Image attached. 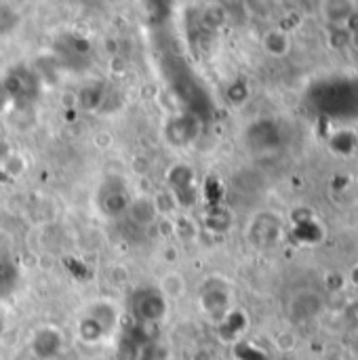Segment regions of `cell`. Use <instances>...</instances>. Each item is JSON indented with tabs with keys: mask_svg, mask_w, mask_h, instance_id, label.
I'll return each mask as SVG.
<instances>
[{
	"mask_svg": "<svg viewBox=\"0 0 358 360\" xmlns=\"http://www.w3.org/2000/svg\"><path fill=\"white\" fill-rule=\"evenodd\" d=\"M167 308H169V304H167L165 293L154 287H143V289L135 291L131 297V312L141 325L158 323L160 319H165Z\"/></svg>",
	"mask_w": 358,
	"mask_h": 360,
	"instance_id": "cell-1",
	"label": "cell"
},
{
	"mask_svg": "<svg viewBox=\"0 0 358 360\" xmlns=\"http://www.w3.org/2000/svg\"><path fill=\"white\" fill-rule=\"evenodd\" d=\"M4 91L8 99L17 103H27L38 95V76L36 72L27 68H13L4 78H2Z\"/></svg>",
	"mask_w": 358,
	"mask_h": 360,
	"instance_id": "cell-2",
	"label": "cell"
},
{
	"mask_svg": "<svg viewBox=\"0 0 358 360\" xmlns=\"http://www.w3.org/2000/svg\"><path fill=\"white\" fill-rule=\"evenodd\" d=\"M200 127H203V118H198L190 112H181L179 116H175L167 122L165 137L171 146L186 148L196 141V137L200 135Z\"/></svg>",
	"mask_w": 358,
	"mask_h": 360,
	"instance_id": "cell-3",
	"label": "cell"
},
{
	"mask_svg": "<svg viewBox=\"0 0 358 360\" xmlns=\"http://www.w3.org/2000/svg\"><path fill=\"white\" fill-rule=\"evenodd\" d=\"M131 205L129 200V190L127 186L120 181V179H108L103 186H101V192H99V209L110 215V217H116L120 215L122 211H127Z\"/></svg>",
	"mask_w": 358,
	"mask_h": 360,
	"instance_id": "cell-4",
	"label": "cell"
},
{
	"mask_svg": "<svg viewBox=\"0 0 358 360\" xmlns=\"http://www.w3.org/2000/svg\"><path fill=\"white\" fill-rule=\"evenodd\" d=\"M169 186L173 190V196L181 207H192L196 202V190H194V171L188 165H177L169 173Z\"/></svg>",
	"mask_w": 358,
	"mask_h": 360,
	"instance_id": "cell-5",
	"label": "cell"
},
{
	"mask_svg": "<svg viewBox=\"0 0 358 360\" xmlns=\"http://www.w3.org/2000/svg\"><path fill=\"white\" fill-rule=\"evenodd\" d=\"M61 348H63V338L57 329H51V327L36 331L32 340V350L40 360L55 359L61 352Z\"/></svg>",
	"mask_w": 358,
	"mask_h": 360,
	"instance_id": "cell-6",
	"label": "cell"
},
{
	"mask_svg": "<svg viewBox=\"0 0 358 360\" xmlns=\"http://www.w3.org/2000/svg\"><path fill=\"white\" fill-rule=\"evenodd\" d=\"M19 287V268L6 255H0V300L11 297Z\"/></svg>",
	"mask_w": 358,
	"mask_h": 360,
	"instance_id": "cell-7",
	"label": "cell"
},
{
	"mask_svg": "<svg viewBox=\"0 0 358 360\" xmlns=\"http://www.w3.org/2000/svg\"><path fill=\"white\" fill-rule=\"evenodd\" d=\"M129 211H131V219L137 226H150L156 219V213H158L156 200L154 198H148V196H137L129 205Z\"/></svg>",
	"mask_w": 358,
	"mask_h": 360,
	"instance_id": "cell-8",
	"label": "cell"
},
{
	"mask_svg": "<svg viewBox=\"0 0 358 360\" xmlns=\"http://www.w3.org/2000/svg\"><path fill=\"white\" fill-rule=\"evenodd\" d=\"M106 89L101 82H89L82 86L80 95H78V101H80V108L87 110V112H93L97 108L103 105V99H106Z\"/></svg>",
	"mask_w": 358,
	"mask_h": 360,
	"instance_id": "cell-9",
	"label": "cell"
},
{
	"mask_svg": "<svg viewBox=\"0 0 358 360\" xmlns=\"http://www.w3.org/2000/svg\"><path fill=\"white\" fill-rule=\"evenodd\" d=\"M226 302H228V295L222 287H213L209 285L205 291H203V308L211 314H222L226 312ZM224 316V314H222Z\"/></svg>",
	"mask_w": 358,
	"mask_h": 360,
	"instance_id": "cell-10",
	"label": "cell"
},
{
	"mask_svg": "<svg viewBox=\"0 0 358 360\" xmlns=\"http://www.w3.org/2000/svg\"><path fill=\"white\" fill-rule=\"evenodd\" d=\"M78 331H80L82 342H87V344H95V342H99L101 338H106V333H108V329L101 325V321H97L91 312L82 319Z\"/></svg>",
	"mask_w": 358,
	"mask_h": 360,
	"instance_id": "cell-11",
	"label": "cell"
},
{
	"mask_svg": "<svg viewBox=\"0 0 358 360\" xmlns=\"http://www.w3.org/2000/svg\"><path fill=\"white\" fill-rule=\"evenodd\" d=\"M19 19L21 17L15 8H11L8 4H0V36H6L8 32H13Z\"/></svg>",
	"mask_w": 358,
	"mask_h": 360,
	"instance_id": "cell-12",
	"label": "cell"
},
{
	"mask_svg": "<svg viewBox=\"0 0 358 360\" xmlns=\"http://www.w3.org/2000/svg\"><path fill=\"white\" fill-rule=\"evenodd\" d=\"M169 359V352L165 346L160 344H154V342H148L146 346L139 348V360H167Z\"/></svg>",
	"mask_w": 358,
	"mask_h": 360,
	"instance_id": "cell-13",
	"label": "cell"
},
{
	"mask_svg": "<svg viewBox=\"0 0 358 360\" xmlns=\"http://www.w3.org/2000/svg\"><path fill=\"white\" fill-rule=\"evenodd\" d=\"M230 99H232V101H243V99H245V89H243V86L238 89V84H234V86L230 89Z\"/></svg>",
	"mask_w": 358,
	"mask_h": 360,
	"instance_id": "cell-14",
	"label": "cell"
},
{
	"mask_svg": "<svg viewBox=\"0 0 358 360\" xmlns=\"http://www.w3.org/2000/svg\"><path fill=\"white\" fill-rule=\"evenodd\" d=\"M8 95H6V91H4V84H2V80H0V112L8 105Z\"/></svg>",
	"mask_w": 358,
	"mask_h": 360,
	"instance_id": "cell-15",
	"label": "cell"
},
{
	"mask_svg": "<svg viewBox=\"0 0 358 360\" xmlns=\"http://www.w3.org/2000/svg\"><path fill=\"white\" fill-rule=\"evenodd\" d=\"M8 160V148L4 141H0V165H4Z\"/></svg>",
	"mask_w": 358,
	"mask_h": 360,
	"instance_id": "cell-16",
	"label": "cell"
},
{
	"mask_svg": "<svg viewBox=\"0 0 358 360\" xmlns=\"http://www.w3.org/2000/svg\"><path fill=\"white\" fill-rule=\"evenodd\" d=\"M192 360H211V354H209L207 350H198V352L192 356Z\"/></svg>",
	"mask_w": 358,
	"mask_h": 360,
	"instance_id": "cell-17",
	"label": "cell"
},
{
	"mask_svg": "<svg viewBox=\"0 0 358 360\" xmlns=\"http://www.w3.org/2000/svg\"><path fill=\"white\" fill-rule=\"evenodd\" d=\"M2 331H4V319H2V314H0V335H2Z\"/></svg>",
	"mask_w": 358,
	"mask_h": 360,
	"instance_id": "cell-18",
	"label": "cell"
}]
</instances>
